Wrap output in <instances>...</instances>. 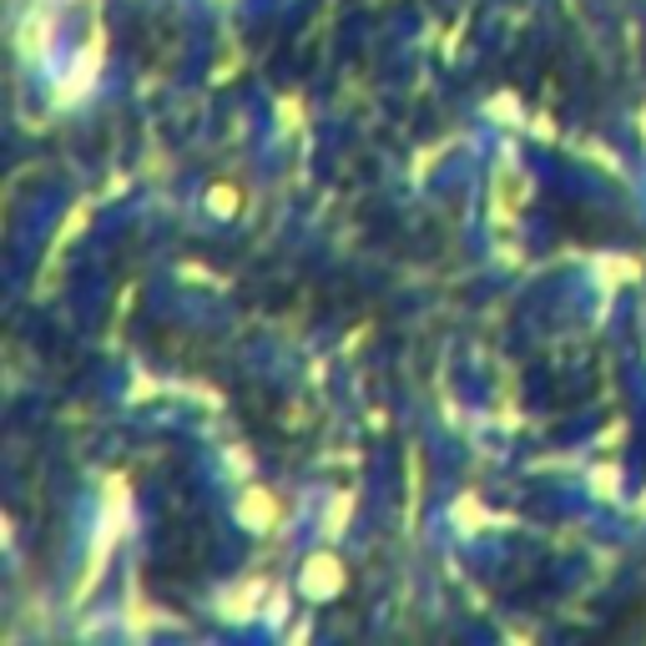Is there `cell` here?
<instances>
[{
  "label": "cell",
  "mask_w": 646,
  "mask_h": 646,
  "mask_svg": "<svg viewBox=\"0 0 646 646\" xmlns=\"http://www.w3.org/2000/svg\"><path fill=\"white\" fill-rule=\"evenodd\" d=\"M338 586H344V566L334 556H309V566H303V596L329 601L338 596Z\"/></svg>",
  "instance_id": "6da1fadb"
},
{
  "label": "cell",
  "mask_w": 646,
  "mask_h": 646,
  "mask_svg": "<svg viewBox=\"0 0 646 646\" xmlns=\"http://www.w3.org/2000/svg\"><path fill=\"white\" fill-rule=\"evenodd\" d=\"M238 515H243V526L248 530H268L273 526V515H278V500L263 491V485H248L238 500Z\"/></svg>",
  "instance_id": "7a4b0ae2"
}]
</instances>
